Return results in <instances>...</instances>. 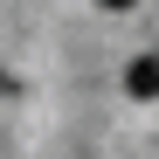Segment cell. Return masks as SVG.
Wrapping results in <instances>:
<instances>
[{
    "instance_id": "6da1fadb",
    "label": "cell",
    "mask_w": 159,
    "mask_h": 159,
    "mask_svg": "<svg viewBox=\"0 0 159 159\" xmlns=\"http://www.w3.org/2000/svg\"><path fill=\"white\" fill-rule=\"evenodd\" d=\"M125 90H131V97H159V56H139V62H131Z\"/></svg>"
},
{
    "instance_id": "7a4b0ae2",
    "label": "cell",
    "mask_w": 159,
    "mask_h": 159,
    "mask_svg": "<svg viewBox=\"0 0 159 159\" xmlns=\"http://www.w3.org/2000/svg\"><path fill=\"white\" fill-rule=\"evenodd\" d=\"M97 7H118V14H125V7H139V0H97Z\"/></svg>"
}]
</instances>
